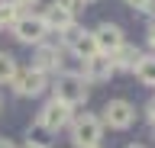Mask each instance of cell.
I'll return each mask as SVG.
<instances>
[{
	"label": "cell",
	"mask_w": 155,
	"mask_h": 148,
	"mask_svg": "<svg viewBox=\"0 0 155 148\" xmlns=\"http://www.w3.org/2000/svg\"><path fill=\"white\" fill-rule=\"evenodd\" d=\"M13 36L19 42H26V45H42L45 36H48V26L42 23L39 13H23L16 20V26H13Z\"/></svg>",
	"instance_id": "cell-4"
},
{
	"label": "cell",
	"mask_w": 155,
	"mask_h": 148,
	"mask_svg": "<svg viewBox=\"0 0 155 148\" xmlns=\"http://www.w3.org/2000/svg\"><path fill=\"white\" fill-rule=\"evenodd\" d=\"M94 148H100V145H94Z\"/></svg>",
	"instance_id": "cell-25"
},
{
	"label": "cell",
	"mask_w": 155,
	"mask_h": 148,
	"mask_svg": "<svg viewBox=\"0 0 155 148\" xmlns=\"http://www.w3.org/2000/svg\"><path fill=\"white\" fill-rule=\"evenodd\" d=\"M39 16H42V23L48 26V32H65L68 26H74V16H71L65 7H58V3L45 7V10L39 13Z\"/></svg>",
	"instance_id": "cell-10"
},
{
	"label": "cell",
	"mask_w": 155,
	"mask_h": 148,
	"mask_svg": "<svg viewBox=\"0 0 155 148\" xmlns=\"http://www.w3.org/2000/svg\"><path fill=\"white\" fill-rule=\"evenodd\" d=\"M10 87H13V93H19V97H39V93L48 87V77L42 71H36V68H23V71H16V77L10 80Z\"/></svg>",
	"instance_id": "cell-5"
},
{
	"label": "cell",
	"mask_w": 155,
	"mask_h": 148,
	"mask_svg": "<svg viewBox=\"0 0 155 148\" xmlns=\"http://www.w3.org/2000/svg\"><path fill=\"white\" fill-rule=\"evenodd\" d=\"M19 10H32V7H39V0H13Z\"/></svg>",
	"instance_id": "cell-18"
},
{
	"label": "cell",
	"mask_w": 155,
	"mask_h": 148,
	"mask_svg": "<svg viewBox=\"0 0 155 148\" xmlns=\"http://www.w3.org/2000/svg\"><path fill=\"white\" fill-rule=\"evenodd\" d=\"M145 42H149V49L155 52V23H149V29H145Z\"/></svg>",
	"instance_id": "cell-17"
},
{
	"label": "cell",
	"mask_w": 155,
	"mask_h": 148,
	"mask_svg": "<svg viewBox=\"0 0 155 148\" xmlns=\"http://www.w3.org/2000/svg\"><path fill=\"white\" fill-rule=\"evenodd\" d=\"M110 61H113L116 71H136V65L142 61V52L136 49V45H126V42H123V45L110 55Z\"/></svg>",
	"instance_id": "cell-12"
},
{
	"label": "cell",
	"mask_w": 155,
	"mask_h": 148,
	"mask_svg": "<svg viewBox=\"0 0 155 148\" xmlns=\"http://www.w3.org/2000/svg\"><path fill=\"white\" fill-rule=\"evenodd\" d=\"M55 100H61L65 106H84L87 103V80L81 74H61L55 87Z\"/></svg>",
	"instance_id": "cell-2"
},
{
	"label": "cell",
	"mask_w": 155,
	"mask_h": 148,
	"mask_svg": "<svg viewBox=\"0 0 155 148\" xmlns=\"http://www.w3.org/2000/svg\"><path fill=\"white\" fill-rule=\"evenodd\" d=\"M145 119L155 126V100H149V106H145Z\"/></svg>",
	"instance_id": "cell-19"
},
{
	"label": "cell",
	"mask_w": 155,
	"mask_h": 148,
	"mask_svg": "<svg viewBox=\"0 0 155 148\" xmlns=\"http://www.w3.org/2000/svg\"><path fill=\"white\" fill-rule=\"evenodd\" d=\"M0 148H13V142L10 138H0Z\"/></svg>",
	"instance_id": "cell-22"
},
{
	"label": "cell",
	"mask_w": 155,
	"mask_h": 148,
	"mask_svg": "<svg viewBox=\"0 0 155 148\" xmlns=\"http://www.w3.org/2000/svg\"><path fill=\"white\" fill-rule=\"evenodd\" d=\"M126 3H129L133 10H142V13H145V7H149V0H126Z\"/></svg>",
	"instance_id": "cell-20"
},
{
	"label": "cell",
	"mask_w": 155,
	"mask_h": 148,
	"mask_svg": "<svg viewBox=\"0 0 155 148\" xmlns=\"http://www.w3.org/2000/svg\"><path fill=\"white\" fill-rule=\"evenodd\" d=\"M133 74L142 80V84L155 87V55H142V61L136 65V71H133Z\"/></svg>",
	"instance_id": "cell-14"
},
{
	"label": "cell",
	"mask_w": 155,
	"mask_h": 148,
	"mask_svg": "<svg viewBox=\"0 0 155 148\" xmlns=\"http://www.w3.org/2000/svg\"><path fill=\"white\" fill-rule=\"evenodd\" d=\"M100 135H104V122L94 113H78L71 119V142L78 148H94L100 145Z\"/></svg>",
	"instance_id": "cell-1"
},
{
	"label": "cell",
	"mask_w": 155,
	"mask_h": 148,
	"mask_svg": "<svg viewBox=\"0 0 155 148\" xmlns=\"http://www.w3.org/2000/svg\"><path fill=\"white\" fill-rule=\"evenodd\" d=\"M58 65H61V49L58 45H36V58H32V68L42 71V74H48V71H55Z\"/></svg>",
	"instance_id": "cell-11"
},
{
	"label": "cell",
	"mask_w": 155,
	"mask_h": 148,
	"mask_svg": "<svg viewBox=\"0 0 155 148\" xmlns=\"http://www.w3.org/2000/svg\"><path fill=\"white\" fill-rule=\"evenodd\" d=\"M16 58L10 55V52H0V84H10V80L16 77Z\"/></svg>",
	"instance_id": "cell-15"
},
{
	"label": "cell",
	"mask_w": 155,
	"mask_h": 148,
	"mask_svg": "<svg viewBox=\"0 0 155 148\" xmlns=\"http://www.w3.org/2000/svg\"><path fill=\"white\" fill-rule=\"evenodd\" d=\"M116 74L113 61H110V55H94V58L84 61V68H81V77L87 80V84H104V80H110Z\"/></svg>",
	"instance_id": "cell-8"
},
{
	"label": "cell",
	"mask_w": 155,
	"mask_h": 148,
	"mask_svg": "<svg viewBox=\"0 0 155 148\" xmlns=\"http://www.w3.org/2000/svg\"><path fill=\"white\" fill-rule=\"evenodd\" d=\"M19 16H23V10L13 0H0V29H13Z\"/></svg>",
	"instance_id": "cell-13"
},
{
	"label": "cell",
	"mask_w": 155,
	"mask_h": 148,
	"mask_svg": "<svg viewBox=\"0 0 155 148\" xmlns=\"http://www.w3.org/2000/svg\"><path fill=\"white\" fill-rule=\"evenodd\" d=\"M71 106H65L61 100H48L45 106L39 109V129H45V132H58V129H65L71 122Z\"/></svg>",
	"instance_id": "cell-6"
},
{
	"label": "cell",
	"mask_w": 155,
	"mask_h": 148,
	"mask_svg": "<svg viewBox=\"0 0 155 148\" xmlns=\"http://www.w3.org/2000/svg\"><path fill=\"white\" fill-rule=\"evenodd\" d=\"M84 3H91V0H84Z\"/></svg>",
	"instance_id": "cell-24"
},
{
	"label": "cell",
	"mask_w": 155,
	"mask_h": 148,
	"mask_svg": "<svg viewBox=\"0 0 155 148\" xmlns=\"http://www.w3.org/2000/svg\"><path fill=\"white\" fill-rule=\"evenodd\" d=\"M94 42H97V52H100V55H113L126 39H123V29H120V26L100 23V26L94 29Z\"/></svg>",
	"instance_id": "cell-9"
},
{
	"label": "cell",
	"mask_w": 155,
	"mask_h": 148,
	"mask_svg": "<svg viewBox=\"0 0 155 148\" xmlns=\"http://www.w3.org/2000/svg\"><path fill=\"white\" fill-rule=\"evenodd\" d=\"M126 148H145V145H126Z\"/></svg>",
	"instance_id": "cell-23"
},
{
	"label": "cell",
	"mask_w": 155,
	"mask_h": 148,
	"mask_svg": "<svg viewBox=\"0 0 155 148\" xmlns=\"http://www.w3.org/2000/svg\"><path fill=\"white\" fill-rule=\"evenodd\" d=\"M55 3H58V7H65V10L71 13V16L84 10V0H55Z\"/></svg>",
	"instance_id": "cell-16"
},
{
	"label": "cell",
	"mask_w": 155,
	"mask_h": 148,
	"mask_svg": "<svg viewBox=\"0 0 155 148\" xmlns=\"http://www.w3.org/2000/svg\"><path fill=\"white\" fill-rule=\"evenodd\" d=\"M23 148H48V145H42V142H32V138H29V142H26Z\"/></svg>",
	"instance_id": "cell-21"
},
{
	"label": "cell",
	"mask_w": 155,
	"mask_h": 148,
	"mask_svg": "<svg viewBox=\"0 0 155 148\" xmlns=\"http://www.w3.org/2000/svg\"><path fill=\"white\" fill-rule=\"evenodd\" d=\"M100 122L110 126V129H129L136 122V106L129 100H110L104 106V119Z\"/></svg>",
	"instance_id": "cell-7"
},
{
	"label": "cell",
	"mask_w": 155,
	"mask_h": 148,
	"mask_svg": "<svg viewBox=\"0 0 155 148\" xmlns=\"http://www.w3.org/2000/svg\"><path fill=\"white\" fill-rule=\"evenodd\" d=\"M61 36V42H65L68 49L74 52L81 61H87V58H94V55H100L97 52V42H94V32H87V29H81V26H68L65 32H58Z\"/></svg>",
	"instance_id": "cell-3"
}]
</instances>
